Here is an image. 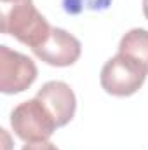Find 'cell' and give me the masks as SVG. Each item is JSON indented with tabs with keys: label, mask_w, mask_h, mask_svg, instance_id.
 <instances>
[{
	"label": "cell",
	"mask_w": 148,
	"mask_h": 150,
	"mask_svg": "<svg viewBox=\"0 0 148 150\" xmlns=\"http://www.w3.org/2000/svg\"><path fill=\"white\" fill-rule=\"evenodd\" d=\"M2 32L18 38L21 44L32 47L33 51L49 38L52 28L47 19L35 9L32 0H18L4 5Z\"/></svg>",
	"instance_id": "cell-1"
},
{
	"label": "cell",
	"mask_w": 148,
	"mask_h": 150,
	"mask_svg": "<svg viewBox=\"0 0 148 150\" xmlns=\"http://www.w3.org/2000/svg\"><path fill=\"white\" fill-rule=\"evenodd\" d=\"M11 126L16 136L26 143L49 142L58 127L52 115L38 98L19 103L11 112Z\"/></svg>",
	"instance_id": "cell-2"
},
{
	"label": "cell",
	"mask_w": 148,
	"mask_h": 150,
	"mask_svg": "<svg viewBox=\"0 0 148 150\" xmlns=\"http://www.w3.org/2000/svg\"><path fill=\"white\" fill-rule=\"evenodd\" d=\"M147 75L148 72L145 67H141L136 59L118 52L105 63L99 80L101 87L111 96H131L140 91Z\"/></svg>",
	"instance_id": "cell-3"
},
{
	"label": "cell",
	"mask_w": 148,
	"mask_h": 150,
	"mask_svg": "<svg viewBox=\"0 0 148 150\" xmlns=\"http://www.w3.org/2000/svg\"><path fill=\"white\" fill-rule=\"evenodd\" d=\"M37 65L32 58L0 45V91L18 94L26 91L37 79Z\"/></svg>",
	"instance_id": "cell-4"
},
{
	"label": "cell",
	"mask_w": 148,
	"mask_h": 150,
	"mask_svg": "<svg viewBox=\"0 0 148 150\" xmlns=\"http://www.w3.org/2000/svg\"><path fill=\"white\" fill-rule=\"evenodd\" d=\"M35 56L51 67H72L80 58L82 45L78 38L63 28H52L49 38L33 49Z\"/></svg>",
	"instance_id": "cell-5"
},
{
	"label": "cell",
	"mask_w": 148,
	"mask_h": 150,
	"mask_svg": "<svg viewBox=\"0 0 148 150\" xmlns=\"http://www.w3.org/2000/svg\"><path fill=\"white\" fill-rule=\"evenodd\" d=\"M37 98L52 115L58 127L66 126L73 119L77 110V100H75V93L66 82L61 80L45 82L38 89Z\"/></svg>",
	"instance_id": "cell-6"
},
{
	"label": "cell",
	"mask_w": 148,
	"mask_h": 150,
	"mask_svg": "<svg viewBox=\"0 0 148 150\" xmlns=\"http://www.w3.org/2000/svg\"><path fill=\"white\" fill-rule=\"evenodd\" d=\"M118 52L136 59L148 72V30L132 28L120 38Z\"/></svg>",
	"instance_id": "cell-7"
},
{
	"label": "cell",
	"mask_w": 148,
	"mask_h": 150,
	"mask_svg": "<svg viewBox=\"0 0 148 150\" xmlns=\"http://www.w3.org/2000/svg\"><path fill=\"white\" fill-rule=\"evenodd\" d=\"M87 7L92 9V4L89 0H63V9L66 14H80Z\"/></svg>",
	"instance_id": "cell-8"
},
{
	"label": "cell",
	"mask_w": 148,
	"mask_h": 150,
	"mask_svg": "<svg viewBox=\"0 0 148 150\" xmlns=\"http://www.w3.org/2000/svg\"><path fill=\"white\" fill-rule=\"evenodd\" d=\"M23 150H58V147L51 142H37V143H26Z\"/></svg>",
	"instance_id": "cell-9"
},
{
	"label": "cell",
	"mask_w": 148,
	"mask_h": 150,
	"mask_svg": "<svg viewBox=\"0 0 148 150\" xmlns=\"http://www.w3.org/2000/svg\"><path fill=\"white\" fill-rule=\"evenodd\" d=\"M143 14H145V18L148 19V0H143Z\"/></svg>",
	"instance_id": "cell-10"
},
{
	"label": "cell",
	"mask_w": 148,
	"mask_h": 150,
	"mask_svg": "<svg viewBox=\"0 0 148 150\" xmlns=\"http://www.w3.org/2000/svg\"><path fill=\"white\" fill-rule=\"evenodd\" d=\"M12 2H18V0H2L4 5H5V4H12Z\"/></svg>",
	"instance_id": "cell-11"
}]
</instances>
